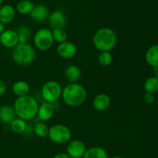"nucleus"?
<instances>
[{
	"mask_svg": "<svg viewBox=\"0 0 158 158\" xmlns=\"http://www.w3.org/2000/svg\"><path fill=\"white\" fill-rule=\"evenodd\" d=\"M14 109L17 117L24 120H32L37 115L39 104L32 96L26 95L17 97L14 103Z\"/></svg>",
	"mask_w": 158,
	"mask_h": 158,
	"instance_id": "obj_1",
	"label": "nucleus"
},
{
	"mask_svg": "<svg viewBox=\"0 0 158 158\" xmlns=\"http://www.w3.org/2000/svg\"><path fill=\"white\" fill-rule=\"evenodd\" d=\"M117 43V35L114 29L103 27L97 29L93 37V43L100 52H110Z\"/></svg>",
	"mask_w": 158,
	"mask_h": 158,
	"instance_id": "obj_2",
	"label": "nucleus"
},
{
	"mask_svg": "<svg viewBox=\"0 0 158 158\" xmlns=\"http://www.w3.org/2000/svg\"><path fill=\"white\" fill-rule=\"evenodd\" d=\"M62 99L66 105L72 107L81 106L86 100V91L82 85L77 83L66 85L62 91Z\"/></svg>",
	"mask_w": 158,
	"mask_h": 158,
	"instance_id": "obj_3",
	"label": "nucleus"
},
{
	"mask_svg": "<svg viewBox=\"0 0 158 158\" xmlns=\"http://www.w3.org/2000/svg\"><path fill=\"white\" fill-rule=\"evenodd\" d=\"M12 60L19 66H27L31 64L35 58L34 48L28 43H19L13 48Z\"/></svg>",
	"mask_w": 158,
	"mask_h": 158,
	"instance_id": "obj_4",
	"label": "nucleus"
},
{
	"mask_svg": "<svg viewBox=\"0 0 158 158\" xmlns=\"http://www.w3.org/2000/svg\"><path fill=\"white\" fill-rule=\"evenodd\" d=\"M48 137L53 143L63 144L70 140L71 131L66 125L56 123L49 128Z\"/></svg>",
	"mask_w": 158,
	"mask_h": 158,
	"instance_id": "obj_5",
	"label": "nucleus"
},
{
	"mask_svg": "<svg viewBox=\"0 0 158 158\" xmlns=\"http://www.w3.org/2000/svg\"><path fill=\"white\" fill-rule=\"evenodd\" d=\"M63 89L61 85L56 81L50 80L45 83L41 89V95L45 102L53 103L60 98Z\"/></svg>",
	"mask_w": 158,
	"mask_h": 158,
	"instance_id": "obj_6",
	"label": "nucleus"
},
{
	"mask_svg": "<svg viewBox=\"0 0 158 158\" xmlns=\"http://www.w3.org/2000/svg\"><path fill=\"white\" fill-rule=\"evenodd\" d=\"M33 43L35 48L39 50H49L52 46L54 43L52 35V30L47 28L40 29L33 37Z\"/></svg>",
	"mask_w": 158,
	"mask_h": 158,
	"instance_id": "obj_7",
	"label": "nucleus"
},
{
	"mask_svg": "<svg viewBox=\"0 0 158 158\" xmlns=\"http://www.w3.org/2000/svg\"><path fill=\"white\" fill-rule=\"evenodd\" d=\"M86 148L81 140H73L68 143L67 154L71 158H83Z\"/></svg>",
	"mask_w": 158,
	"mask_h": 158,
	"instance_id": "obj_8",
	"label": "nucleus"
},
{
	"mask_svg": "<svg viewBox=\"0 0 158 158\" xmlns=\"http://www.w3.org/2000/svg\"><path fill=\"white\" fill-rule=\"evenodd\" d=\"M0 43L6 48L15 47L19 44V35L16 31L6 29L0 35Z\"/></svg>",
	"mask_w": 158,
	"mask_h": 158,
	"instance_id": "obj_9",
	"label": "nucleus"
},
{
	"mask_svg": "<svg viewBox=\"0 0 158 158\" xmlns=\"http://www.w3.org/2000/svg\"><path fill=\"white\" fill-rule=\"evenodd\" d=\"M56 52L60 57L63 59H71L76 56L77 52V48L71 42L66 41L60 43L56 48Z\"/></svg>",
	"mask_w": 158,
	"mask_h": 158,
	"instance_id": "obj_10",
	"label": "nucleus"
},
{
	"mask_svg": "<svg viewBox=\"0 0 158 158\" xmlns=\"http://www.w3.org/2000/svg\"><path fill=\"white\" fill-rule=\"evenodd\" d=\"M48 21L50 27L52 29H63L66 24V17L62 11H54L49 14L48 17Z\"/></svg>",
	"mask_w": 158,
	"mask_h": 158,
	"instance_id": "obj_11",
	"label": "nucleus"
},
{
	"mask_svg": "<svg viewBox=\"0 0 158 158\" xmlns=\"http://www.w3.org/2000/svg\"><path fill=\"white\" fill-rule=\"evenodd\" d=\"M17 117L13 106L3 105L0 106V121L4 124H10Z\"/></svg>",
	"mask_w": 158,
	"mask_h": 158,
	"instance_id": "obj_12",
	"label": "nucleus"
},
{
	"mask_svg": "<svg viewBox=\"0 0 158 158\" xmlns=\"http://www.w3.org/2000/svg\"><path fill=\"white\" fill-rule=\"evenodd\" d=\"M110 103L111 100L107 94H100L94 97L93 105L96 110L104 111L109 108Z\"/></svg>",
	"mask_w": 158,
	"mask_h": 158,
	"instance_id": "obj_13",
	"label": "nucleus"
},
{
	"mask_svg": "<svg viewBox=\"0 0 158 158\" xmlns=\"http://www.w3.org/2000/svg\"><path fill=\"white\" fill-rule=\"evenodd\" d=\"M54 106L52 103H43L41 106H39L37 116L42 121H47L50 120L54 114Z\"/></svg>",
	"mask_w": 158,
	"mask_h": 158,
	"instance_id": "obj_14",
	"label": "nucleus"
},
{
	"mask_svg": "<svg viewBox=\"0 0 158 158\" xmlns=\"http://www.w3.org/2000/svg\"><path fill=\"white\" fill-rule=\"evenodd\" d=\"M15 16V10L10 5H4L0 7V22L8 24L12 22Z\"/></svg>",
	"mask_w": 158,
	"mask_h": 158,
	"instance_id": "obj_15",
	"label": "nucleus"
},
{
	"mask_svg": "<svg viewBox=\"0 0 158 158\" xmlns=\"http://www.w3.org/2000/svg\"><path fill=\"white\" fill-rule=\"evenodd\" d=\"M31 17L37 22L45 21L49 17V9L44 5H36L30 13Z\"/></svg>",
	"mask_w": 158,
	"mask_h": 158,
	"instance_id": "obj_16",
	"label": "nucleus"
},
{
	"mask_svg": "<svg viewBox=\"0 0 158 158\" xmlns=\"http://www.w3.org/2000/svg\"><path fill=\"white\" fill-rule=\"evenodd\" d=\"M65 77L70 83H77L81 77V70L76 65H69L65 70Z\"/></svg>",
	"mask_w": 158,
	"mask_h": 158,
	"instance_id": "obj_17",
	"label": "nucleus"
},
{
	"mask_svg": "<svg viewBox=\"0 0 158 158\" xmlns=\"http://www.w3.org/2000/svg\"><path fill=\"white\" fill-rule=\"evenodd\" d=\"M12 89L13 94L17 96V97H19L29 95V93L30 91V86L27 82L23 81V80H19L12 85Z\"/></svg>",
	"mask_w": 158,
	"mask_h": 158,
	"instance_id": "obj_18",
	"label": "nucleus"
},
{
	"mask_svg": "<svg viewBox=\"0 0 158 158\" xmlns=\"http://www.w3.org/2000/svg\"><path fill=\"white\" fill-rule=\"evenodd\" d=\"M145 59L150 66L158 68V44L151 46L147 50Z\"/></svg>",
	"mask_w": 158,
	"mask_h": 158,
	"instance_id": "obj_19",
	"label": "nucleus"
},
{
	"mask_svg": "<svg viewBox=\"0 0 158 158\" xmlns=\"http://www.w3.org/2000/svg\"><path fill=\"white\" fill-rule=\"evenodd\" d=\"M83 158H109L106 150L101 147H93L86 149Z\"/></svg>",
	"mask_w": 158,
	"mask_h": 158,
	"instance_id": "obj_20",
	"label": "nucleus"
},
{
	"mask_svg": "<svg viewBox=\"0 0 158 158\" xmlns=\"http://www.w3.org/2000/svg\"><path fill=\"white\" fill-rule=\"evenodd\" d=\"M27 123L26 120H23L21 118L16 117L12 123H10L11 130L13 131L15 134H21L26 132V128H27Z\"/></svg>",
	"mask_w": 158,
	"mask_h": 158,
	"instance_id": "obj_21",
	"label": "nucleus"
},
{
	"mask_svg": "<svg viewBox=\"0 0 158 158\" xmlns=\"http://www.w3.org/2000/svg\"><path fill=\"white\" fill-rule=\"evenodd\" d=\"M35 5L32 1L28 0H20L16 5V10L19 13L23 15H27L30 14L33 9Z\"/></svg>",
	"mask_w": 158,
	"mask_h": 158,
	"instance_id": "obj_22",
	"label": "nucleus"
},
{
	"mask_svg": "<svg viewBox=\"0 0 158 158\" xmlns=\"http://www.w3.org/2000/svg\"><path fill=\"white\" fill-rule=\"evenodd\" d=\"M49 128L47 125L44 123H37L33 127V132L37 137H41V138H45L48 137L49 134Z\"/></svg>",
	"mask_w": 158,
	"mask_h": 158,
	"instance_id": "obj_23",
	"label": "nucleus"
},
{
	"mask_svg": "<svg viewBox=\"0 0 158 158\" xmlns=\"http://www.w3.org/2000/svg\"><path fill=\"white\" fill-rule=\"evenodd\" d=\"M143 86L147 93L154 94L158 91V80L156 77H150L145 81Z\"/></svg>",
	"mask_w": 158,
	"mask_h": 158,
	"instance_id": "obj_24",
	"label": "nucleus"
},
{
	"mask_svg": "<svg viewBox=\"0 0 158 158\" xmlns=\"http://www.w3.org/2000/svg\"><path fill=\"white\" fill-rule=\"evenodd\" d=\"M52 35L53 40L59 44L64 43L67 40V32L64 29H55L52 30Z\"/></svg>",
	"mask_w": 158,
	"mask_h": 158,
	"instance_id": "obj_25",
	"label": "nucleus"
},
{
	"mask_svg": "<svg viewBox=\"0 0 158 158\" xmlns=\"http://www.w3.org/2000/svg\"><path fill=\"white\" fill-rule=\"evenodd\" d=\"M113 56L110 52H100L98 56V62L102 66H108L112 63Z\"/></svg>",
	"mask_w": 158,
	"mask_h": 158,
	"instance_id": "obj_26",
	"label": "nucleus"
},
{
	"mask_svg": "<svg viewBox=\"0 0 158 158\" xmlns=\"http://www.w3.org/2000/svg\"><path fill=\"white\" fill-rule=\"evenodd\" d=\"M16 32L18 35H23L27 37V38H29L31 34L30 29L28 27H26V26H20Z\"/></svg>",
	"mask_w": 158,
	"mask_h": 158,
	"instance_id": "obj_27",
	"label": "nucleus"
},
{
	"mask_svg": "<svg viewBox=\"0 0 158 158\" xmlns=\"http://www.w3.org/2000/svg\"><path fill=\"white\" fill-rule=\"evenodd\" d=\"M144 101L148 103H152L154 101V96L153 94H150V93H147L144 95Z\"/></svg>",
	"mask_w": 158,
	"mask_h": 158,
	"instance_id": "obj_28",
	"label": "nucleus"
},
{
	"mask_svg": "<svg viewBox=\"0 0 158 158\" xmlns=\"http://www.w3.org/2000/svg\"><path fill=\"white\" fill-rule=\"evenodd\" d=\"M6 90H7V86L6 83L2 80H0V96L4 95Z\"/></svg>",
	"mask_w": 158,
	"mask_h": 158,
	"instance_id": "obj_29",
	"label": "nucleus"
},
{
	"mask_svg": "<svg viewBox=\"0 0 158 158\" xmlns=\"http://www.w3.org/2000/svg\"><path fill=\"white\" fill-rule=\"evenodd\" d=\"M52 158H71L67 154H64V153H60V154H56Z\"/></svg>",
	"mask_w": 158,
	"mask_h": 158,
	"instance_id": "obj_30",
	"label": "nucleus"
},
{
	"mask_svg": "<svg viewBox=\"0 0 158 158\" xmlns=\"http://www.w3.org/2000/svg\"><path fill=\"white\" fill-rule=\"evenodd\" d=\"M5 30H6V28H5V24H3L2 23H1V22H0V35H1V34Z\"/></svg>",
	"mask_w": 158,
	"mask_h": 158,
	"instance_id": "obj_31",
	"label": "nucleus"
},
{
	"mask_svg": "<svg viewBox=\"0 0 158 158\" xmlns=\"http://www.w3.org/2000/svg\"><path fill=\"white\" fill-rule=\"evenodd\" d=\"M155 77L158 80V68H157V69H156V76H155Z\"/></svg>",
	"mask_w": 158,
	"mask_h": 158,
	"instance_id": "obj_32",
	"label": "nucleus"
},
{
	"mask_svg": "<svg viewBox=\"0 0 158 158\" xmlns=\"http://www.w3.org/2000/svg\"><path fill=\"white\" fill-rule=\"evenodd\" d=\"M110 158H124V157H120V156H114V157H111Z\"/></svg>",
	"mask_w": 158,
	"mask_h": 158,
	"instance_id": "obj_33",
	"label": "nucleus"
},
{
	"mask_svg": "<svg viewBox=\"0 0 158 158\" xmlns=\"http://www.w3.org/2000/svg\"><path fill=\"white\" fill-rule=\"evenodd\" d=\"M2 0H0V7L2 6Z\"/></svg>",
	"mask_w": 158,
	"mask_h": 158,
	"instance_id": "obj_34",
	"label": "nucleus"
},
{
	"mask_svg": "<svg viewBox=\"0 0 158 158\" xmlns=\"http://www.w3.org/2000/svg\"><path fill=\"white\" fill-rule=\"evenodd\" d=\"M28 1H32V0H28Z\"/></svg>",
	"mask_w": 158,
	"mask_h": 158,
	"instance_id": "obj_35",
	"label": "nucleus"
},
{
	"mask_svg": "<svg viewBox=\"0 0 158 158\" xmlns=\"http://www.w3.org/2000/svg\"><path fill=\"white\" fill-rule=\"evenodd\" d=\"M40 158H44V157H40Z\"/></svg>",
	"mask_w": 158,
	"mask_h": 158,
	"instance_id": "obj_36",
	"label": "nucleus"
}]
</instances>
